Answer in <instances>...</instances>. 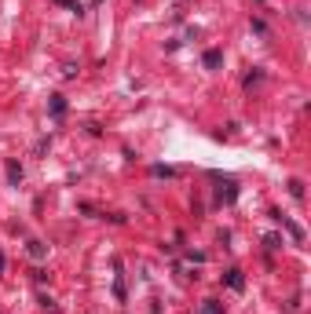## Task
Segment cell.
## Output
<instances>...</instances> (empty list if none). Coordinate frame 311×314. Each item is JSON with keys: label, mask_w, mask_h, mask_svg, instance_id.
<instances>
[{"label": "cell", "mask_w": 311, "mask_h": 314, "mask_svg": "<svg viewBox=\"0 0 311 314\" xmlns=\"http://www.w3.org/2000/svg\"><path fill=\"white\" fill-rule=\"evenodd\" d=\"M238 197V186H227V190H220V201H235Z\"/></svg>", "instance_id": "cell-14"}, {"label": "cell", "mask_w": 311, "mask_h": 314, "mask_svg": "<svg viewBox=\"0 0 311 314\" xmlns=\"http://www.w3.org/2000/svg\"><path fill=\"white\" fill-rule=\"evenodd\" d=\"M224 281H227V285L235 289V292H242V289H245V278H242V271H238V267H231V271L224 274Z\"/></svg>", "instance_id": "cell-2"}, {"label": "cell", "mask_w": 311, "mask_h": 314, "mask_svg": "<svg viewBox=\"0 0 311 314\" xmlns=\"http://www.w3.org/2000/svg\"><path fill=\"white\" fill-rule=\"evenodd\" d=\"M201 66H205V70H220L224 66V51L220 48H209L205 55H201Z\"/></svg>", "instance_id": "cell-1"}, {"label": "cell", "mask_w": 311, "mask_h": 314, "mask_svg": "<svg viewBox=\"0 0 311 314\" xmlns=\"http://www.w3.org/2000/svg\"><path fill=\"white\" fill-rule=\"evenodd\" d=\"M289 194L297 197V201H304V183L300 179H289Z\"/></svg>", "instance_id": "cell-10"}, {"label": "cell", "mask_w": 311, "mask_h": 314, "mask_svg": "<svg viewBox=\"0 0 311 314\" xmlns=\"http://www.w3.org/2000/svg\"><path fill=\"white\" fill-rule=\"evenodd\" d=\"M114 296H117V300L124 303V278H121V274L114 278Z\"/></svg>", "instance_id": "cell-12"}, {"label": "cell", "mask_w": 311, "mask_h": 314, "mask_svg": "<svg viewBox=\"0 0 311 314\" xmlns=\"http://www.w3.org/2000/svg\"><path fill=\"white\" fill-rule=\"evenodd\" d=\"M253 33L263 37V33H268V22H263V19H253Z\"/></svg>", "instance_id": "cell-15"}, {"label": "cell", "mask_w": 311, "mask_h": 314, "mask_svg": "<svg viewBox=\"0 0 311 314\" xmlns=\"http://www.w3.org/2000/svg\"><path fill=\"white\" fill-rule=\"evenodd\" d=\"M4 267H8V259H4V252H0V274H4Z\"/></svg>", "instance_id": "cell-17"}, {"label": "cell", "mask_w": 311, "mask_h": 314, "mask_svg": "<svg viewBox=\"0 0 311 314\" xmlns=\"http://www.w3.org/2000/svg\"><path fill=\"white\" fill-rule=\"evenodd\" d=\"M55 4H62V8H70L73 15H84V4H81V0H55Z\"/></svg>", "instance_id": "cell-7"}, {"label": "cell", "mask_w": 311, "mask_h": 314, "mask_svg": "<svg viewBox=\"0 0 311 314\" xmlns=\"http://www.w3.org/2000/svg\"><path fill=\"white\" fill-rule=\"evenodd\" d=\"M263 245L275 252V248H282V238H278V234H268V238H263Z\"/></svg>", "instance_id": "cell-13"}, {"label": "cell", "mask_w": 311, "mask_h": 314, "mask_svg": "<svg viewBox=\"0 0 311 314\" xmlns=\"http://www.w3.org/2000/svg\"><path fill=\"white\" fill-rule=\"evenodd\" d=\"M8 183H11V186L22 183V165H19V161H8Z\"/></svg>", "instance_id": "cell-5"}, {"label": "cell", "mask_w": 311, "mask_h": 314, "mask_svg": "<svg viewBox=\"0 0 311 314\" xmlns=\"http://www.w3.org/2000/svg\"><path fill=\"white\" fill-rule=\"evenodd\" d=\"M48 278H52V274H48V271H40V267L33 271V281H37V285H44V281H48Z\"/></svg>", "instance_id": "cell-16"}, {"label": "cell", "mask_w": 311, "mask_h": 314, "mask_svg": "<svg viewBox=\"0 0 311 314\" xmlns=\"http://www.w3.org/2000/svg\"><path fill=\"white\" fill-rule=\"evenodd\" d=\"M150 172L154 176H165V179H176V168H165V165H154Z\"/></svg>", "instance_id": "cell-11"}, {"label": "cell", "mask_w": 311, "mask_h": 314, "mask_svg": "<svg viewBox=\"0 0 311 314\" xmlns=\"http://www.w3.org/2000/svg\"><path fill=\"white\" fill-rule=\"evenodd\" d=\"M26 252L33 256V259H44V256H48V245H44V241H29V245H26Z\"/></svg>", "instance_id": "cell-6"}, {"label": "cell", "mask_w": 311, "mask_h": 314, "mask_svg": "<svg viewBox=\"0 0 311 314\" xmlns=\"http://www.w3.org/2000/svg\"><path fill=\"white\" fill-rule=\"evenodd\" d=\"M275 219H278V223H282V227H286V230H289V234H293V238H297V241H304V230H300L297 223H293V219H286V216H278V212H275Z\"/></svg>", "instance_id": "cell-4"}, {"label": "cell", "mask_w": 311, "mask_h": 314, "mask_svg": "<svg viewBox=\"0 0 311 314\" xmlns=\"http://www.w3.org/2000/svg\"><path fill=\"white\" fill-rule=\"evenodd\" d=\"M260 81H263V70H253V73H245V81H242V84H245V88H253V84H260Z\"/></svg>", "instance_id": "cell-9"}, {"label": "cell", "mask_w": 311, "mask_h": 314, "mask_svg": "<svg viewBox=\"0 0 311 314\" xmlns=\"http://www.w3.org/2000/svg\"><path fill=\"white\" fill-rule=\"evenodd\" d=\"M201 314H224V303H220V300H205V307H201Z\"/></svg>", "instance_id": "cell-8"}, {"label": "cell", "mask_w": 311, "mask_h": 314, "mask_svg": "<svg viewBox=\"0 0 311 314\" xmlns=\"http://www.w3.org/2000/svg\"><path fill=\"white\" fill-rule=\"evenodd\" d=\"M48 110H52V117L59 121V117H66V95H52L48 99Z\"/></svg>", "instance_id": "cell-3"}]
</instances>
